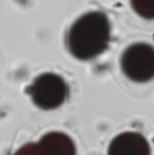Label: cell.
I'll return each instance as SVG.
<instances>
[{"mask_svg":"<svg viewBox=\"0 0 154 155\" xmlns=\"http://www.w3.org/2000/svg\"><path fill=\"white\" fill-rule=\"evenodd\" d=\"M26 93L37 107L53 110L62 106L68 98V84L55 72H44L33 79Z\"/></svg>","mask_w":154,"mask_h":155,"instance_id":"cell-2","label":"cell"},{"mask_svg":"<svg viewBox=\"0 0 154 155\" xmlns=\"http://www.w3.org/2000/svg\"><path fill=\"white\" fill-rule=\"evenodd\" d=\"M108 155H152L150 144L138 132H123L112 139Z\"/></svg>","mask_w":154,"mask_h":155,"instance_id":"cell-4","label":"cell"},{"mask_svg":"<svg viewBox=\"0 0 154 155\" xmlns=\"http://www.w3.org/2000/svg\"><path fill=\"white\" fill-rule=\"evenodd\" d=\"M14 155H41L38 150L37 143H27L23 147H21Z\"/></svg>","mask_w":154,"mask_h":155,"instance_id":"cell-7","label":"cell"},{"mask_svg":"<svg viewBox=\"0 0 154 155\" xmlns=\"http://www.w3.org/2000/svg\"><path fill=\"white\" fill-rule=\"evenodd\" d=\"M123 74L135 83H146L154 79V46L146 42L128 45L120 57Z\"/></svg>","mask_w":154,"mask_h":155,"instance_id":"cell-3","label":"cell"},{"mask_svg":"<svg viewBox=\"0 0 154 155\" xmlns=\"http://www.w3.org/2000/svg\"><path fill=\"white\" fill-rule=\"evenodd\" d=\"M132 10L143 19H154V0H130Z\"/></svg>","mask_w":154,"mask_h":155,"instance_id":"cell-6","label":"cell"},{"mask_svg":"<svg viewBox=\"0 0 154 155\" xmlns=\"http://www.w3.org/2000/svg\"><path fill=\"white\" fill-rule=\"evenodd\" d=\"M41 155H76V146L63 132H48L37 143Z\"/></svg>","mask_w":154,"mask_h":155,"instance_id":"cell-5","label":"cell"},{"mask_svg":"<svg viewBox=\"0 0 154 155\" xmlns=\"http://www.w3.org/2000/svg\"><path fill=\"white\" fill-rule=\"evenodd\" d=\"M111 41V22L106 14L90 11L81 15L68 30L67 46L78 60H93L102 54Z\"/></svg>","mask_w":154,"mask_h":155,"instance_id":"cell-1","label":"cell"}]
</instances>
